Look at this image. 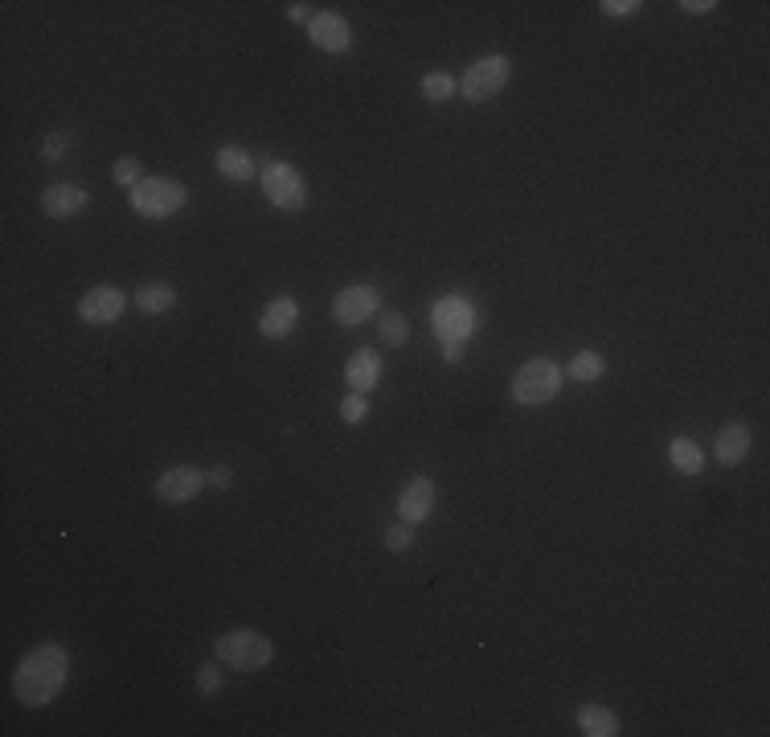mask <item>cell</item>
<instances>
[{
	"label": "cell",
	"instance_id": "28",
	"mask_svg": "<svg viewBox=\"0 0 770 737\" xmlns=\"http://www.w3.org/2000/svg\"><path fill=\"white\" fill-rule=\"evenodd\" d=\"M205 484H213V488L226 492V488H234V471H230L226 463H222V467H209V471H205Z\"/></svg>",
	"mask_w": 770,
	"mask_h": 737
},
{
	"label": "cell",
	"instance_id": "31",
	"mask_svg": "<svg viewBox=\"0 0 770 737\" xmlns=\"http://www.w3.org/2000/svg\"><path fill=\"white\" fill-rule=\"evenodd\" d=\"M680 9H684V13H697V17H701V13H713L717 5H713V0H680Z\"/></svg>",
	"mask_w": 770,
	"mask_h": 737
},
{
	"label": "cell",
	"instance_id": "24",
	"mask_svg": "<svg viewBox=\"0 0 770 737\" xmlns=\"http://www.w3.org/2000/svg\"><path fill=\"white\" fill-rule=\"evenodd\" d=\"M365 414H369V402H365V394H349L345 402H340V418H345L349 426L365 422Z\"/></svg>",
	"mask_w": 770,
	"mask_h": 737
},
{
	"label": "cell",
	"instance_id": "29",
	"mask_svg": "<svg viewBox=\"0 0 770 737\" xmlns=\"http://www.w3.org/2000/svg\"><path fill=\"white\" fill-rule=\"evenodd\" d=\"M598 9H603L607 17H631V13L639 9V0H603Z\"/></svg>",
	"mask_w": 770,
	"mask_h": 737
},
{
	"label": "cell",
	"instance_id": "32",
	"mask_svg": "<svg viewBox=\"0 0 770 737\" xmlns=\"http://www.w3.org/2000/svg\"><path fill=\"white\" fill-rule=\"evenodd\" d=\"M287 17L299 21V25H312V9L308 5H287Z\"/></svg>",
	"mask_w": 770,
	"mask_h": 737
},
{
	"label": "cell",
	"instance_id": "20",
	"mask_svg": "<svg viewBox=\"0 0 770 737\" xmlns=\"http://www.w3.org/2000/svg\"><path fill=\"white\" fill-rule=\"evenodd\" d=\"M603 369H607V361L598 357V353H590V349L574 353L570 365H566V373H570L574 381H598V377H603Z\"/></svg>",
	"mask_w": 770,
	"mask_h": 737
},
{
	"label": "cell",
	"instance_id": "30",
	"mask_svg": "<svg viewBox=\"0 0 770 737\" xmlns=\"http://www.w3.org/2000/svg\"><path fill=\"white\" fill-rule=\"evenodd\" d=\"M463 353H467V349H463V340H459V336L443 340V361H447V365H459V361H463Z\"/></svg>",
	"mask_w": 770,
	"mask_h": 737
},
{
	"label": "cell",
	"instance_id": "7",
	"mask_svg": "<svg viewBox=\"0 0 770 737\" xmlns=\"http://www.w3.org/2000/svg\"><path fill=\"white\" fill-rule=\"evenodd\" d=\"M381 308V291L369 287V283H353V287H340L336 299H332V320L345 324V328H357L365 320H373Z\"/></svg>",
	"mask_w": 770,
	"mask_h": 737
},
{
	"label": "cell",
	"instance_id": "6",
	"mask_svg": "<svg viewBox=\"0 0 770 737\" xmlns=\"http://www.w3.org/2000/svg\"><path fill=\"white\" fill-rule=\"evenodd\" d=\"M259 185L267 193V201L275 209H287V213H299L308 205V181H304V172L283 164V160H267L263 172H259Z\"/></svg>",
	"mask_w": 770,
	"mask_h": 737
},
{
	"label": "cell",
	"instance_id": "22",
	"mask_svg": "<svg viewBox=\"0 0 770 737\" xmlns=\"http://www.w3.org/2000/svg\"><path fill=\"white\" fill-rule=\"evenodd\" d=\"M381 340L390 344V349H402V344L410 340V320L402 312H385L381 316Z\"/></svg>",
	"mask_w": 770,
	"mask_h": 737
},
{
	"label": "cell",
	"instance_id": "8",
	"mask_svg": "<svg viewBox=\"0 0 770 737\" xmlns=\"http://www.w3.org/2000/svg\"><path fill=\"white\" fill-rule=\"evenodd\" d=\"M123 308H127L123 291L111 287V283H99V287H91L87 295L78 299V320L91 324V328H111L123 316Z\"/></svg>",
	"mask_w": 770,
	"mask_h": 737
},
{
	"label": "cell",
	"instance_id": "9",
	"mask_svg": "<svg viewBox=\"0 0 770 737\" xmlns=\"http://www.w3.org/2000/svg\"><path fill=\"white\" fill-rule=\"evenodd\" d=\"M205 488V475L197 467H168L160 480H156V500L164 504H189L197 500Z\"/></svg>",
	"mask_w": 770,
	"mask_h": 737
},
{
	"label": "cell",
	"instance_id": "10",
	"mask_svg": "<svg viewBox=\"0 0 770 737\" xmlns=\"http://www.w3.org/2000/svg\"><path fill=\"white\" fill-rule=\"evenodd\" d=\"M431 512H435V480H431V475H414V480L402 488V496H398L402 525H422Z\"/></svg>",
	"mask_w": 770,
	"mask_h": 737
},
{
	"label": "cell",
	"instance_id": "16",
	"mask_svg": "<svg viewBox=\"0 0 770 737\" xmlns=\"http://www.w3.org/2000/svg\"><path fill=\"white\" fill-rule=\"evenodd\" d=\"M345 377H349V385H353V394H369V389L381 381V361H377V353H373V349H357V353L349 357V365H345Z\"/></svg>",
	"mask_w": 770,
	"mask_h": 737
},
{
	"label": "cell",
	"instance_id": "15",
	"mask_svg": "<svg viewBox=\"0 0 770 737\" xmlns=\"http://www.w3.org/2000/svg\"><path fill=\"white\" fill-rule=\"evenodd\" d=\"M213 168H218L222 177L234 181V185H246V181L259 177V172H254V156H250L246 148H238V144L218 148V156H213Z\"/></svg>",
	"mask_w": 770,
	"mask_h": 737
},
{
	"label": "cell",
	"instance_id": "18",
	"mask_svg": "<svg viewBox=\"0 0 770 737\" xmlns=\"http://www.w3.org/2000/svg\"><path fill=\"white\" fill-rule=\"evenodd\" d=\"M132 303H136L140 312H148V316H164V312L177 303V291L168 287V283H144V287L136 291V299H132Z\"/></svg>",
	"mask_w": 770,
	"mask_h": 737
},
{
	"label": "cell",
	"instance_id": "25",
	"mask_svg": "<svg viewBox=\"0 0 770 737\" xmlns=\"http://www.w3.org/2000/svg\"><path fill=\"white\" fill-rule=\"evenodd\" d=\"M410 545H414L410 525H394V529H385V549H390V553H406Z\"/></svg>",
	"mask_w": 770,
	"mask_h": 737
},
{
	"label": "cell",
	"instance_id": "1",
	"mask_svg": "<svg viewBox=\"0 0 770 737\" xmlns=\"http://www.w3.org/2000/svg\"><path fill=\"white\" fill-rule=\"evenodd\" d=\"M66 676H70V656L62 643H37L33 652L17 664V676H13V697L25 705V709H41L58 701V692L66 688Z\"/></svg>",
	"mask_w": 770,
	"mask_h": 737
},
{
	"label": "cell",
	"instance_id": "2",
	"mask_svg": "<svg viewBox=\"0 0 770 737\" xmlns=\"http://www.w3.org/2000/svg\"><path fill=\"white\" fill-rule=\"evenodd\" d=\"M213 656H218V664H230L234 672H259L275 660V643L263 635V631H226L218 643H213Z\"/></svg>",
	"mask_w": 770,
	"mask_h": 737
},
{
	"label": "cell",
	"instance_id": "26",
	"mask_svg": "<svg viewBox=\"0 0 770 737\" xmlns=\"http://www.w3.org/2000/svg\"><path fill=\"white\" fill-rule=\"evenodd\" d=\"M193 684H197V692H205V697H209V692H218V688H222V668H218V664H205V668L197 672Z\"/></svg>",
	"mask_w": 770,
	"mask_h": 737
},
{
	"label": "cell",
	"instance_id": "5",
	"mask_svg": "<svg viewBox=\"0 0 770 737\" xmlns=\"http://www.w3.org/2000/svg\"><path fill=\"white\" fill-rule=\"evenodd\" d=\"M512 78V58L508 54H488L480 62H472L459 78V95L467 103H492Z\"/></svg>",
	"mask_w": 770,
	"mask_h": 737
},
{
	"label": "cell",
	"instance_id": "14",
	"mask_svg": "<svg viewBox=\"0 0 770 737\" xmlns=\"http://www.w3.org/2000/svg\"><path fill=\"white\" fill-rule=\"evenodd\" d=\"M295 324H299V303H295L291 295L271 299L267 308H263V316H259V332H263L267 340H283V336H291V332H295Z\"/></svg>",
	"mask_w": 770,
	"mask_h": 737
},
{
	"label": "cell",
	"instance_id": "19",
	"mask_svg": "<svg viewBox=\"0 0 770 737\" xmlns=\"http://www.w3.org/2000/svg\"><path fill=\"white\" fill-rule=\"evenodd\" d=\"M668 459H672V467H676L680 475H697V471L705 467V451H701L693 439H672V443H668Z\"/></svg>",
	"mask_w": 770,
	"mask_h": 737
},
{
	"label": "cell",
	"instance_id": "3",
	"mask_svg": "<svg viewBox=\"0 0 770 737\" xmlns=\"http://www.w3.org/2000/svg\"><path fill=\"white\" fill-rule=\"evenodd\" d=\"M558 389H562V365L549 361V357H533L517 369V377H512V402L545 406V402L558 398Z\"/></svg>",
	"mask_w": 770,
	"mask_h": 737
},
{
	"label": "cell",
	"instance_id": "4",
	"mask_svg": "<svg viewBox=\"0 0 770 737\" xmlns=\"http://www.w3.org/2000/svg\"><path fill=\"white\" fill-rule=\"evenodd\" d=\"M189 205V185L173 181V177H144L136 189H132V209L140 213V218H173V213H181Z\"/></svg>",
	"mask_w": 770,
	"mask_h": 737
},
{
	"label": "cell",
	"instance_id": "23",
	"mask_svg": "<svg viewBox=\"0 0 770 737\" xmlns=\"http://www.w3.org/2000/svg\"><path fill=\"white\" fill-rule=\"evenodd\" d=\"M140 172H144V168H140V160H136V156H119V160L111 164V177H115V185H119V189H136V185L144 181Z\"/></svg>",
	"mask_w": 770,
	"mask_h": 737
},
{
	"label": "cell",
	"instance_id": "12",
	"mask_svg": "<svg viewBox=\"0 0 770 737\" xmlns=\"http://www.w3.org/2000/svg\"><path fill=\"white\" fill-rule=\"evenodd\" d=\"M91 205V193L82 189V185H50L46 193H41V213L46 218H74V213H82Z\"/></svg>",
	"mask_w": 770,
	"mask_h": 737
},
{
	"label": "cell",
	"instance_id": "17",
	"mask_svg": "<svg viewBox=\"0 0 770 737\" xmlns=\"http://www.w3.org/2000/svg\"><path fill=\"white\" fill-rule=\"evenodd\" d=\"M578 729L586 737H619L623 725H619V713L607 709V705H582L578 709Z\"/></svg>",
	"mask_w": 770,
	"mask_h": 737
},
{
	"label": "cell",
	"instance_id": "21",
	"mask_svg": "<svg viewBox=\"0 0 770 737\" xmlns=\"http://www.w3.org/2000/svg\"><path fill=\"white\" fill-rule=\"evenodd\" d=\"M459 91V82L451 78V74H443V70H431V74H422V95L431 99V103H447L451 95Z\"/></svg>",
	"mask_w": 770,
	"mask_h": 737
},
{
	"label": "cell",
	"instance_id": "13",
	"mask_svg": "<svg viewBox=\"0 0 770 737\" xmlns=\"http://www.w3.org/2000/svg\"><path fill=\"white\" fill-rule=\"evenodd\" d=\"M750 455V426L746 422H725L713 435V459L721 467H734Z\"/></svg>",
	"mask_w": 770,
	"mask_h": 737
},
{
	"label": "cell",
	"instance_id": "27",
	"mask_svg": "<svg viewBox=\"0 0 770 737\" xmlns=\"http://www.w3.org/2000/svg\"><path fill=\"white\" fill-rule=\"evenodd\" d=\"M66 148H70V140H66L62 132H54V136H46V144H41V156H46V160L54 164V160H62V156H66Z\"/></svg>",
	"mask_w": 770,
	"mask_h": 737
},
{
	"label": "cell",
	"instance_id": "11",
	"mask_svg": "<svg viewBox=\"0 0 770 737\" xmlns=\"http://www.w3.org/2000/svg\"><path fill=\"white\" fill-rule=\"evenodd\" d=\"M308 33H312V41H316L324 54H345V50H353V25L340 17V13H316L312 25H308Z\"/></svg>",
	"mask_w": 770,
	"mask_h": 737
}]
</instances>
